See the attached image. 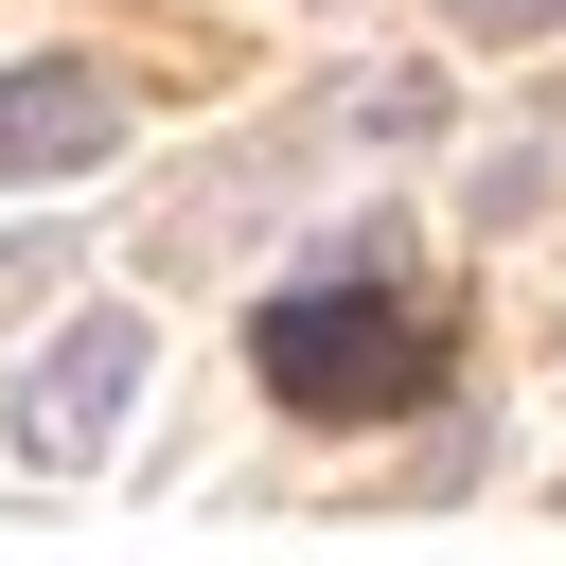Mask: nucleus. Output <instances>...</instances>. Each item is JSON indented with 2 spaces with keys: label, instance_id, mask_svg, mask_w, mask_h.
Wrapping results in <instances>:
<instances>
[{
  "label": "nucleus",
  "instance_id": "nucleus-4",
  "mask_svg": "<svg viewBox=\"0 0 566 566\" xmlns=\"http://www.w3.org/2000/svg\"><path fill=\"white\" fill-rule=\"evenodd\" d=\"M318 142H442V71H354V88H318Z\"/></svg>",
  "mask_w": 566,
  "mask_h": 566
},
{
  "label": "nucleus",
  "instance_id": "nucleus-2",
  "mask_svg": "<svg viewBox=\"0 0 566 566\" xmlns=\"http://www.w3.org/2000/svg\"><path fill=\"white\" fill-rule=\"evenodd\" d=\"M124 407H142V318H88V336H53V371L18 389V442H35L53 478H88Z\"/></svg>",
  "mask_w": 566,
  "mask_h": 566
},
{
  "label": "nucleus",
  "instance_id": "nucleus-1",
  "mask_svg": "<svg viewBox=\"0 0 566 566\" xmlns=\"http://www.w3.org/2000/svg\"><path fill=\"white\" fill-rule=\"evenodd\" d=\"M248 371H265L301 424H389V407L442 371V283H424L389 230H354L318 283H283V301L248 318Z\"/></svg>",
  "mask_w": 566,
  "mask_h": 566
},
{
  "label": "nucleus",
  "instance_id": "nucleus-5",
  "mask_svg": "<svg viewBox=\"0 0 566 566\" xmlns=\"http://www.w3.org/2000/svg\"><path fill=\"white\" fill-rule=\"evenodd\" d=\"M460 35L478 53H531V35H566V0H460Z\"/></svg>",
  "mask_w": 566,
  "mask_h": 566
},
{
  "label": "nucleus",
  "instance_id": "nucleus-3",
  "mask_svg": "<svg viewBox=\"0 0 566 566\" xmlns=\"http://www.w3.org/2000/svg\"><path fill=\"white\" fill-rule=\"evenodd\" d=\"M106 142H124V88L106 71H71V53L0 71V177H88Z\"/></svg>",
  "mask_w": 566,
  "mask_h": 566
}]
</instances>
